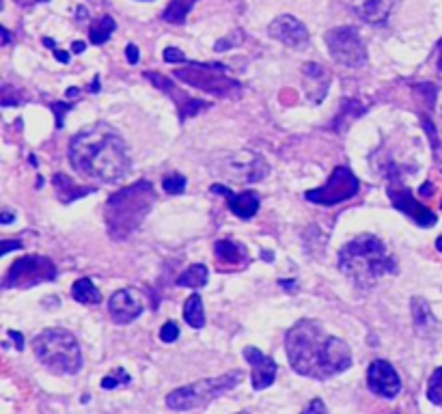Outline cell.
I'll list each match as a JSON object with an SVG mask.
<instances>
[{
	"mask_svg": "<svg viewBox=\"0 0 442 414\" xmlns=\"http://www.w3.org/2000/svg\"><path fill=\"white\" fill-rule=\"evenodd\" d=\"M285 350L296 373L320 382L352 367L350 345L343 339L328 334L317 320L296 322L285 337Z\"/></svg>",
	"mask_w": 442,
	"mask_h": 414,
	"instance_id": "cell-1",
	"label": "cell"
},
{
	"mask_svg": "<svg viewBox=\"0 0 442 414\" xmlns=\"http://www.w3.org/2000/svg\"><path fill=\"white\" fill-rule=\"evenodd\" d=\"M70 162L82 177L104 184L123 180L132 168L123 136L108 123H93L80 130L70 143Z\"/></svg>",
	"mask_w": 442,
	"mask_h": 414,
	"instance_id": "cell-2",
	"label": "cell"
},
{
	"mask_svg": "<svg viewBox=\"0 0 442 414\" xmlns=\"http://www.w3.org/2000/svg\"><path fill=\"white\" fill-rule=\"evenodd\" d=\"M339 270L358 287H373L384 276L397 272V259L389 253L380 237L362 233L350 239L339 253Z\"/></svg>",
	"mask_w": 442,
	"mask_h": 414,
	"instance_id": "cell-3",
	"label": "cell"
},
{
	"mask_svg": "<svg viewBox=\"0 0 442 414\" xmlns=\"http://www.w3.org/2000/svg\"><path fill=\"white\" fill-rule=\"evenodd\" d=\"M156 205V190L149 182H136L115 192L104 207V220L113 239H127L143 225Z\"/></svg>",
	"mask_w": 442,
	"mask_h": 414,
	"instance_id": "cell-4",
	"label": "cell"
},
{
	"mask_svg": "<svg viewBox=\"0 0 442 414\" xmlns=\"http://www.w3.org/2000/svg\"><path fill=\"white\" fill-rule=\"evenodd\" d=\"M37 360L58 375H74L82 369V352L78 339L65 328H46L32 341Z\"/></svg>",
	"mask_w": 442,
	"mask_h": 414,
	"instance_id": "cell-5",
	"label": "cell"
},
{
	"mask_svg": "<svg viewBox=\"0 0 442 414\" xmlns=\"http://www.w3.org/2000/svg\"><path fill=\"white\" fill-rule=\"evenodd\" d=\"M242 380H244V371H240V369L229 371V373L218 375V377L198 380V382H192L188 387H182V389H175L173 393H168L166 406L171 410H175V412H188V410L203 408L210 401H214L218 395L235 389Z\"/></svg>",
	"mask_w": 442,
	"mask_h": 414,
	"instance_id": "cell-6",
	"label": "cell"
},
{
	"mask_svg": "<svg viewBox=\"0 0 442 414\" xmlns=\"http://www.w3.org/2000/svg\"><path fill=\"white\" fill-rule=\"evenodd\" d=\"M175 78L206 91L216 97L235 99L242 95V84L227 76V67L220 63H196L190 61L186 67L175 69Z\"/></svg>",
	"mask_w": 442,
	"mask_h": 414,
	"instance_id": "cell-7",
	"label": "cell"
},
{
	"mask_svg": "<svg viewBox=\"0 0 442 414\" xmlns=\"http://www.w3.org/2000/svg\"><path fill=\"white\" fill-rule=\"evenodd\" d=\"M56 265L52 263V259L44 257V255H26L20 257L11 263L3 287L5 289H28L42 283H50L56 281Z\"/></svg>",
	"mask_w": 442,
	"mask_h": 414,
	"instance_id": "cell-8",
	"label": "cell"
},
{
	"mask_svg": "<svg viewBox=\"0 0 442 414\" xmlns=\"http://www.w3.org/2000/svg\"><path fill=\"white\" fill-rule=\"evenodd\" d=\"M326 46L330 56L346 67H362L367 63L365 42L354 26H336L326 32Z\"/></svg>",
	"mask_w": 442,
	"mask_h": 414,
	"instance_id": "cell-9",
	"label": "cell"
},
{
	"mask_svg": "<svg viewBox=\"0 0 442 414\" xmlns=\"http://www.w3.org/2000/svg\"><path fill=\"white\" fill-rule=\"evenodd\" d=\"M358 190H360V182L354 172L348 166H336L330 172L328 182L315 190H309L304 194V199L311 203H317V205H324V207H332L336 203L350 201L352 196L358 194Z\"/></svg>",
	"mask_w": 442,
	"mask_h": 414,
	"instance_id": "cell-10",
	"label": "cell"
},
{
	"mask_svg": "<svg viewBox=\"0 0 442 414\" xmlns=\"http://www.w3.org/2000/svg\"><path fill=\"white\" fill-rule=\"evenodd\" d=\"M267 172H270V166L263 160V156H259V153L240 151V153H229V156H225L222 175L229 182H235V184H255V182L265 180Z\"/></svg>",
	"mask_w": 442,
	"mask_h": 414,
	"instance_id": "cell-11",
	"label": "cell"
},
{
	"mask_svg": "<svg viewBox=\"0 0 442 414\" xmlns=\"http://www.w3.org/2000/svg\"><path fill=\"white\" fill-rule=\"evenodd\" d=\"M389 199L393 201V205L397 207L399 212L410 216L419 227H434L436 225V214L431 210H427L425 205H421L410 188H405L401 177L399 175H393L391 177V184H389Z\"/></svg>",
	"mask_w": 442,
	"mask_h": 414,
	"instance_id": "cell-12",
	"label": "cell"
},
{
	"mask_svg": "<svg viewBox=\"0 0 442 414\" xmlns=\"http://www.w3.org/2000/svg\"><path fill=\"white\" fill-rule=\"evenodd\" d=\"M367 387L378 397L393 399L401 393V377L389 360H373L367 369Z\"/></svg>",
	"mask_w": 442,
	"mask_h": 414,
	"instance_id": "cell-13",
	"label": "cell"
},
{
	"mask_svg": "<svg viewBox=\"0 0 442 414\" xmlns=\"http://www.w3.org/2000/svg\"><path fill=\"white\" fill-rule=\"evenodd\" d=\"M143 300L136 289H119L110 296L108 300V313L115 324H132L136 318H141L143 313Z\"/></svg>",
	"mask_w": 442,
	"mask_h": 414,
	"instance_id": "cell-14",
	"label": "cell"
},
{
	"mask_svg": "<svg viewBox=\"0 0 442 414\" xmlns=\"http://www.w3.org/2000/svg\"><path fill=\"white\" fill-rule=\"evenodd\" d=\"M267 32L272 39H277L289 48H298L302 44L309 42V30L300 20L293 15H279L277 20H272L267 26Z\"/></svg>",
	"mask_w": 442,
	"mask_h": 414,
	"instance_id": "cell-15",
	"label": "cell"
},
{
	"mask_svg": "<svg viewBox=\"0 0 442 414\" xmlns=\"http://www.w3.org/2000/svg\"><path fill=\"white\" fill-rule=\"evenodd\" d=\"M244 358L246 363L251 365V373H253V389L255 391H263L267 387L274 384L277 380V363L272 360L270 356H265L261 350L253 348V345H248V348L244 350Z\"/></svg>",
	"mask_w": 442,
	"mask_h": 414,
	"instance_id": "cell-16",
	"label": "cell"
},
{
	"mask_svg": "<svg viewBox=\"0 0 442 414\" xmlns=\"http://www.w3.org/2000/svg\"><path fill=\"white\" fill-rule=\"evenodd\" d=\"M212 192L225 196L227 203H229V210H231L237 218H242V220H248V218H253V216L259 212L261 199H259V194L253 192V190H244V192L233 194L227 186L214 184V186H212Z\"/></svg>",
	"mask_w": 442,
	"mask_h": 414,
	"instance_id": "cell-17",
	"label": "cell"
},
{
	"mask_svg": "<svg viewBox=\"0 0 442 414\" xmlns=\"http://www.w3.org/2000/svg\"><path fill=\"white\" fill-rule=\"evenodd\" d=\"M160 91H164V93H168L171 97H175V104H177V108H179V119L182 121H186L188 117H194V115H198L201 111H206L208 108V104L203 101V99H194V97H188V95H184L182 91H177V89H173V84H171V80L168 78H164V76H160V74H145Z\"/></svg>",
	"mask_w": 442,
	"mask_h": 414,
	"instance_id": "cell-18",
	"label": "cell"
},
{
	"mask_svg": "<svg viewBox=\"0 0 442 414\" xmlns=\"http://www.w3.org/2000/svg\"><path fill=\"white\" fill-rule=\"evenodd\" d=\"M399 0H352L356 15L367 24H384Z\"/></svg>",
	"mask_w": 442,
	"mask_h": 414,
	"instance_id": "cell-19",
	"label": "cell"
},
{
	"mask_svg": "<svg viewBox=\"0 0 442 414\" xmlns=\"http://www.w3.org/2000/svg\"><path fill=\"white\" fill-rule=\"evenodd\" d=\"M302 74H304V84H307V97L315 101V89H317V97L322 101L330 84V76L326 74V69L317 63H307L302 67Z\"/></svg>",
	"mask_w": 442,
	"mask_h": 414,
	"instance_id": "cell-20",
	"label": "cell"
},
{
	"mask_svg": "<svg viewBox=\"0 0 442 414\" xmlns=\"http://www.w3.org/2000/svg\"><path fill=\"white\" fill-rule=\"evenodd\" d=\"M214 253H216V259L220 265L222 263L225 265H244L248 259L246 249L240 244V242H233V239H218L214 246Z\"/></svg>",
	"mask_w": 442,
	"mask_h": 414,
	"instance_id": "cell-21",
	"label": "cell"
},
{
	"mask_svg": "<svg viewBox=\"0 0 442 414\" xmlns=\"http://www.w3.org/2000/svg\"><path fill=\"white\" fill-rule=\"evenodd\" d=\"M52 186L56 190V196L61 203H72L80 196H87L91 192H95V188H87V186H78L72 177H67L65 172H56L52 177Z\"/></svg>",
	"mask_w": 442,
	"mask_h": 414,
	"instance_id": "cell-22",
	"label": "cell"
},
{
	"mask_svg": "<svg viewBox=\"0 0 442 414\" xmlns=\"http://www.w3.org/2000/svg\"><path fill=\"white\" fill-rule=\"evenodd\" d=\"M410 308H412V322H415L417 332L423 334V337H425V334H431V330L438 326V322H436V318H434V313H431V308H429L427 300L421 298V296H415V298L410 300Z\"/></svg>",
	"mask_w": 442,
	"mask_h": 414,
	"instance_id": "cell-23",
	"label": "cell"
},
{
	"mask_svg": "<svg viewBox=\"0 0 442 414\" xmlns=\"http://www.w3.org/2000/svg\"><path fill=\"white\" fill-rule=\"evenodd\" d=\"M208 279H210L208 268L203 263H194L177 276V285L190 287V289H201L203 285H208Z\"/></svg>",
	"mask_w": 442,
	"mask_h": 414,
	"instance_id": "cell-24",
	"label": "cell"
},
{
	"mask_svg": "<svg viewBox=\"0 0 442 414\" xmlns=\"http://www.w3.org/2000/svg\"><path fill=\"white\" fill-rule=\"evenodd\" d=\"M184 320L194 330L206 328V313H203V300H201L198 294H192L186 300V304H184Z\"/></svg>",
	"mask_w": 442,
	"mask_h": 414,
	"instance_id": "cell-25",
	"label": "cell"
},
{
	"mask_svg": "<svg viewBox=\"0 0 442 414\" xmlns=\"http://www.w3.org/2000/svg\"><path fill=\"white\" fill-rule=\"evenodd\" d=\"M113 30H115V20L110 15H99L89 26V39H91V44L101 46V44H106L110 39Z\"/></svg>",
	"mask_w": 442,
	"mask_h": 414,
	"instance_id": "cell-26",
	"label": "cell"
},
{
	"mask_svg": "<svg viewBox=\"0 0 442 414\" xmlns=\"http://www.w3.org/2000/svg\"><path fill=\"white\" fill-rule=\"evenodd\" d=\"M194 5H196V0H171L162 13V20L168 24H184Z\"/></svg>",
	"mask_w": 442,
	"mask_h": 414,
	"instance_id": "cell-27",
	"label": "cell"
},
{
	"mask_svg": "<svg viewBox=\"0 0 442 414\" xmlns=\"http://www.w3.org/2000/svg\"><path fill=\"white\" fill-rule=\"evenodd\" d=\"M72 296H74V300H78V302H82V304H99L101 302V294H99V289L95 287V283L91 281V279H78L76 283H74V287H72Z\"/></svg>",
	"mask_w": 442,
	"mask_h": 414,
	"instance_id": "cell-28",
	"label": "cell"
},
{
	"mask_svg": "<svg viewBox=\"0 0 442 414\" xmlns=\"http://www.w3.org/2000/svg\"><path fill=\"white\" fill-rule=\"evenodd\" d=\"M427 399L434 403V406H440L442 408V367H438L431 377H429V384H427Z\"/></svg>",
	"mask_w": 442,
	"mask_h": 414,
	"instance_id": "cell-29",
	"label": "cell"
},
{
	"mask_svg": "<svg viewBox=\"0 0 442 414\" xmlns=\"http://www.w3.org/2000/svg\"><path fill=\"white\" fill-rule=\"evenodd\" d=\"M130 373L127 371H123V369H115L110 375H106L104 380H101V389L104 391H113V389H117V387H127L130 384Z\"/></svg>",
	"mask_w": 442,
	"mask_h": 414,
	"instance_id": "cell-30",
	"label": "cell"
},
{
	"mask_svg": "<svg viewBox=\"0 0 442 414\" xmlns=\"http://www.w3.org/2000/svg\"><path fill=\"white\" fill-rule=\"evenodd\" d=\"M162 188L168 194H182L186 190V177L179 175V172H173V175H168V177L162 180Z\"/></svg>",
	"mask_w": 442,
	"mask_h": 414,
	"instance_id": "cell-31",
	"label": "cell"
},
{
	"mask_svg": "<svg viewBox=\"0 0 442 414\" xmlns=\"http://www.w3.org/2000/svg\"><path fill=\"white\" fill-rule=\"evenodd\" d=\"M160 339H162L164 343H173V341H177V339H179V326H177L175 322H166V324L160 328Z\"/></svg>",
	"mask_w": 442,
	"mask_h": 414,
	"instance_id": "cell-32",
	"label": "cell"
},
{
	"mask_svg": "<svg viewBox=\"0 0 442 414\" xmlns=\"http://www.w3.org/2000/svg\"><path fill=\"white\" fill-rule=\"evenodd\" d=\"M72 106H74V104H63V106H61V101H52V104H50V108L56 113V127H58V130L63 127L65 113H67V111H72Z\"/></svg>",
	"mask_w": 442,
	"mask_h": 414,
	"instance_id": "cell-33",
	"label": "cell"
},
{
	"mask_svg": "<svg viewBox=\"0 0 442 414\" xmlns=\"http://www.w3.org/2000/svg\"><path fill=\"white\" fill-rule=\"evenodd\" d=\"M302 414H328V408L320 397H315V399H311V403L307 408L302 410Z\"/></svg>",
	"mask_w": 442,
	"mask_h": 414,
	"instance_id": "cell-34",
	"label": "cell"
},
{
	"mask_svg": "<svg viewBox=\"0 0 442 414\" xmlns=\"http://www.w3.org/2000/svg\"><path fill=\"white\" fill-rule=\"evenodd\" d=\"M164 61L166 63H188L179 48H166L164 50Z\"/></svg>",
	"mask_w": 442,
	"mask_h": 414,
	"instance_id": "cell-35",
	"label": "cell"
},
{
	"mask_svg": "<svg viewBox=\"0 0 442 414\" xmlns=\"http://www.w3.org/2000/svg\"><path fill=\"white\" fill-rule=\"evenodd\" d=\"M125 56H127V63H130V65H136V63H139V58H141V50L136 48L134 44H127Z\"/></svg>",
	"mask_w": 442,
	"mask_h": 414,
	"instance_id": "cell-36",
	"label": "cell"
},
{
	"mask_svg": "<svg viewBox=\"0 0 442 414\" xmlns=\"http://www.w3.org/2000/svg\"><path fill=\"white\" fill-rule=\"evenodd\" d=\"M7 334H9V339H13V343H15V350H18V352H22V350H24V337H22L20 332H15V330H9Z\"/></svg>",
	"mask_w": 442,
	"mask_h": 414,
	"instance_id": "cell-37",
	"label": "cell"
},
{
	"mask_svg": "<svg viewBox=\"0 0 442 414\" xmlns=\"http://www.w3.org/2000/svg\"><path fill=\"white\" fill-rule=\"evenodd\" d=\"M54 56H56V61H61V63H70V54L63 52V50H54Z\"/></svg>",
	"mask_w": 442,
	"mask_h": 414,
	"instance_id": "cell-38",
	"label": "cell"
},
{
	"mask_svg": "<svg viewBox=\"0 0 442 414\" xmlns=\"http://www.w3.org/2000/svg\"><path fill=\"white\" fill-rule=\"evenodd\" d=\"M281 287H285V289H289L291 294H293V291L298 289V285H296L293 281H281Z\"/></svg>",
	"mask_w": 442,
	"mask_h": 414,
	"instance_id": "cell-39",
	"label": "cell"
},
{
	"mask_svg": "<svg viewBox=\"0 0 442 414\" xmlns=\"http://www.w3.org/2000/svg\"><path fill=\"white\" fill-rule=\"evenodd\" d=\"M15 216L13 214H9V212H3V216H0V222H3V225H7V222H11Z\"/></svg>",
	"mask_w": 442,
	"mask_h": 414,
	"instance_id": "cell-40",
	"label": "cell"
},
{
	"mask_svg": "<svg viewBox=\"0 0 442 414\" xmlns=\"http://www.w3.org/2000/svg\"><path fill=\"white\" fill-rule=\"evenodd\" d=\"M15 246H18V249H22V244H20V242H15V244H9V242H7V244H5V249H3V253L7 255V253H9L11 249H15Z\"/></svg>",
	"mask_w": 442,
	"mask_h": 414,
	"instance_id": "cell-41",
	"label": "cell"
},
{
	"mask_svg": "<svg viewBox=\"0 0 442 414\" xmlns=\"http://www.w3.org/2000/svg\"><path fill=\"white\" fill-rule=\"evenodd\" d=\"M9 42H11V34H9V30H7V28H3V44L7 46Z\"/></svg>",
	"mask_w": 442,
	"mask_h": 414,
	"instance_id": "cell-42",
	"label": "cell"
},
{
	"mask_svg": "<svg viewBox=\"0 0 442 414\" xmlns=\"http://www.w3.org/2000/svg\"><path fill=\"white\" fill-rule=\"evenodd\" d=\"M82 50H84V44H82V42H76V44H74V52L80 54Z\"/></svg>",
	"mask_w": 442,
	"mask_h": 414,
	"instance_id": "cell-43",
	"label": "cell"
},
{
	"mask_svg": "<svg viewBox=\"0 0 442 414\" xmlns=\"http://www.w3.org/2000/svg\"><path fill=\"white\" fill-rule=\"evenodd\" d=\"M78 93H80L78 89H67V97H72V99H74V97H78Z\"/></svg>",
	"mask_w": 442,
	"mask_h": 414,
	"instance_id": "cell-44",
	"label": "cell"
},
{
	"mask_svg": "<svg viewBox=\"0 0 442 414\" xmlns=\"http://www.w3.org/2000/svg\"><path fill=\"white\" fill-rule=\"evenodd\" d=\"M91 91H93V93H97V91H99V78H95V80H93V84H91Z\"/></svg>",
	"mask_w": 442,
	"mask_h": 414,
	"instance_id": "cell-45",
	"label": "cell"
},
{
	"mask_svg": "<svg viewBox=\"0 0 442 414\" xmlns=\"http://www.w3.org/2000/svg\"><path fill=\"white\" fill-rule=\"evenodd\" d=\"M15 3L24 5V7H28V5H32V3H37V0H15Z\"/></svg>",
	"mask_w": 442,
	"mask_h": 414,
	"instance_id": "cell-46",
	"label": "cell"
},
{
	"mask_svg": "<svg viewBox=\"0 0 442 414\" xmlns=\"http://www.w3.org/2000/svg\"><path fill=\"white\" fill-rule=\"evenodd\" d=\"M421 194H423V196L429 194V184H423V186H421Z\"/></svg>",
	"mask_w": 442,
	"mask_h": 414,
	"instance_id": "cell-47",
	"label": "cell"
},
{
	"mask_svg": "<svg viewBox=\"0 0 442 414\" xmlns=\"http://www.w3.org/2000/svg\"><path fill=\"white\" fill-rule=\"evenodd\" d=\"M44 46H48V48H54L56 44H54V39H44Z\"/></svg>",
	"mask_w": 442,
	"mask_h": 414,
	"instance_id": "cell-48",
	"label": "cell"
},
{
	"mask_svg": "<svg viewBox=\"0 0 442 414\" xmlns=\"http://www.w3.org/2000/svg\"><path fill=\"white\" fill-rule=\"evenodd\" d=\"M436 249L442 253V237H438V239H436Z\"/></svg>",
	"mask_w": 442,
	"mask_h": 414,
	"instance_id": "cell-49",
	"label": "cell"
},
{
	"mask_svg": "<svg viewBox=\"0 0 442 414\" xmlns=\"http://www.w3.org/2000/svg\"><path fill=\"white\" fill-rule=\"evenodd\" d=\"M438 69L442 72V46H440V58H438Z\"/></svg>",
	"mask_w": 442,
	"mask_h": 414,
	"instance_id": "cell-50",
	"label": "cell"
},
{
	"mask_svg": "<svg viewBox=\"0 0 442 414\" xmlns=\"http://www.w3.org/2000/svg\"><path fill=\"white\" fill-rule=\"evenodd\" d=\"M240 414H248V412H240Z\"/></svg>",
	"mask_w": 442,
	"mask_h": 414,
	"instance_id": "cell-51",
	"label": "cell"
},
{
	"mask_svg": "<svg viewBox=\"0 0 442 414\" xmlns=\"http://www.w3.org/2000/svg\"><path fill=\"white\" fill-rule=\"evenodd\" d=\"M393 414H399V412H393Z\"/></svg>",
	"mask_w": 442,
	"mask_h": 414,
	"instance_id": "cell-52",
	"label": "cell"
}]
</instances>
